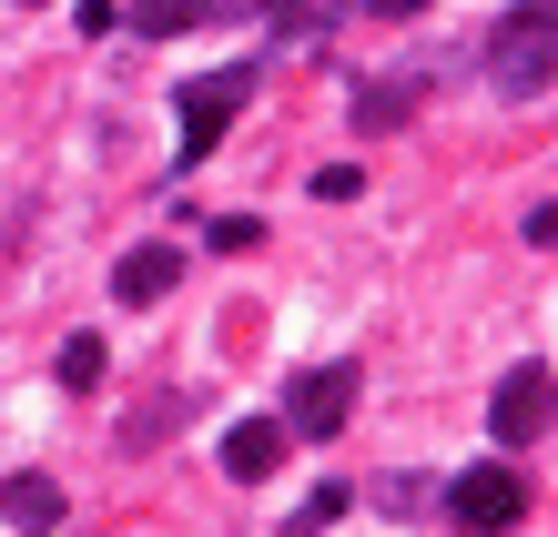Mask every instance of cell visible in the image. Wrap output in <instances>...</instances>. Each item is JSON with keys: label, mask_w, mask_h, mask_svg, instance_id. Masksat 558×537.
Here are the masks:
<instances>
[{"label": "cell", "mask_w": 558, "mask_h": 537, "mask_svg": "<svg viewBox=\"0 0 558 537\" xmlns=\"http://www.w3.org/2000/svg\"><path fill=\"white\" fill-rule=\"evenodd\" d=\"M487 82L508 91V102H529V91L558 82V11H508L487 30Z\"/></svg>", "instance_id": "6da1fadb"}, {"label": "cell", "mask_w": 558, "mask_h": 537, "mask_svg": "<svg viewBox=\"0 0 558 537\" xmlns=\"http://www.w3.org/2000/svg\"><path fill=\"white\" fill-rule=\"evenodd\" d=\"M518 517H529V487H518L508 456L457 466V477H447V527H457V537H508Z\"/></svg>", "instance_id": "7a4b0ae2"}, {"label": "cell", "mask_w": 558, "mask_h": 537, "mask_svg": "<svg viewBox=\"0 0 558 537\" xmlns=\"http://www.w3.org/2000/svg\"><path fill=\"white\" fill-rule=\"evenodd\" d=\"M355 395H366V365H355V355H325L315 376L294 386V416H284V436H305V447H325V436H345Z\"/></svg>", "instance_id": "3957f363"}, {"label": "cell", "mask_w": 558, "mask_h": 537, "mask_svg": "<svg viewBox=\"0 0 558 537\" xmlns=\"http://www.w3.org/2000/svg\"><path fill=\"white\" fill-rule=\"evenodd\" d=\"M548 416H558L548 365H508V376H498V395H487V436H498V456L538 447V436H548Z\"/></svg>", "instance_id": "277c9868"}, {"label": "cell", "mask_w": 558, "mask_h": 537, "mask_svg": "<svg viewBox=\"0 0 558 537\" xmlns=\"http://www.w3.org/2000/svg\"><path fill=\"white\" fill-rule=\"evenodd\" d=\"M254 102V72L234 61V72H204V82H183L173 91V112H183V162H204L223 132H234V112Z\"/></svg>", "instance_id": "5b68a950"}, {"label": "cell", "mask_w": 558, "mask_h": 537, "mask_svg": "<svg viewBox=\"0 0 558 537\" xmlns=\"http://www.w3.org/2000/svg\"><path fill=\"white\" fill-rule=\"evenodd\" d=\"M284 447H294L284 416H244V426H223V477H234V487H265L275 466H284Z\"/></svg>", "instance_id": "8992f818"}, {"label": "cell", "mask_w": 558, "mask_h": 537, "mask_svg": "<svg viewBox=\"0 0 558 537\" xmlns=\"http://www.w3.org/2000/svg\"><path fill=\"white\" fill-rule=\"evenodd\" d=\"M173 284H183V254L173 244H133V254L112 264V294H122V305H162Z\"/></svg>", "instance_id": "52a82bcc"}, {"label": "cell", "mask_w": 558, "mask_h": 537, "mask_svg": "<svg viewBox=\"0 0 558 537\" xmlns=\"http://www.w3.org/2000/svg\"><path fill=\"white\" fill-rule=\"evenodd\" d=\"M0 517H11L21 537H51L61 517H72V497H61L51 477H31V466H21V477H0Z\"/></svg>", "instance_id": "ba28073f"}, {"label": "cell", "mask_w": 558, "mask_h": 537, "mask_svg": "<svg viewBox=\"0 0 558 537\" xmlns=\"http://www.w3.org/2000/svg\"><path fill=\"white\" fill-rule=\"evenodd\" d=\"M407 102H416V82H366L345 122H355V132H397V122H407Z\"/></svg>", "instance_id": "9c48e42d"}, {"label": "cell", "mask_w": 558, "mask_h": 537, "mask_svg": "<svg viewBox=\"0 0 558 537\" xmlns=\"http://www.w3.org/2000/svg\"><path fill=\"white\" fill-rule=\"evenodd\" d=\"M345 508H355V487H336V477H325V487H315V497H305V508H294L275 537H325V527H336Z\"/></svg>", "instance_id": "30bf717a"}, {"label": "cell", "mask_w": 558, "mask_h": 537, "mask_svg": "<svg viewBox=\"0 0 558 537\" xmlns=\"http://www.w3.org/2000/svg\"><path fill=\"white\" fill-rule=\"evenodd\" d=\"M112 11H133L143 41H173V30H193V11H204V0H112Z\"/></svg>", "instance_id": "8fae6325"}, {"label": "cell", "mask_w": 558, "mask_h": 537, "mask_svg": "<svg viewBox=\"0 0 558 537\" xmlns=\"http://www.w3.org/2000/svg\"><path fill=\"white\" fill-rule=\"evenodd\" d=\"M102 365H112V345H102V334H72V345H61V386H72V395H92V386H102Z\"/></svg>", "instance_id": "7c38bea8"}, {"label": "cell", "mask_w": 558, "mask_h": 537, "mask_svg": "<svg viewBox=\"0 0 558 537\" xmlns=\"http://www.w3.org/2000/svg\"><path fill=\"white\" fill-rule=\"evenodd\" d=\"M315 193H325V204H355V193H366V173H355V162H325Z\"/></svg>", "instance_id": "4fadbf2b"}, {"label": "cell", "mask_w": 558, "mask_h": 537, "mask_svg": "<svg viewBox=\"0 0 558 537\" xmlns=\"http://www.w3.org/2000/svg\"><path fill=\"white\" fill-rule=\"evenodd\" d=\"M366 11H376V21H416L426 0H366Z\"/></svg>", "instance_id": "5bb4252c"}, {"label": "cell", "mask_w": 558, "mask_h": 537, "mask_svg": "<svg viewBox=\"0 0 558 537\" xmlns=\"http://www.w3.org/2000/svg\"><path fill=\"white\" fill-rule=\"evenodd\" d=\"M244 11H265V0H244Z\"/></svg>", "instance_id": "9a60e30c"}]
</instances>
